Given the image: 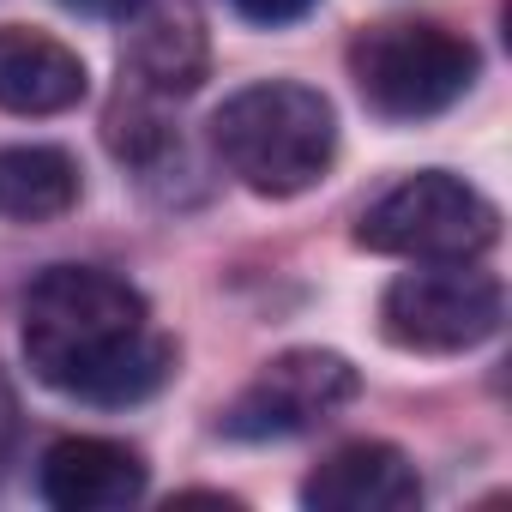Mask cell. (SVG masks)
Wrapping results in <instances>:
<instances>
[{
    "label": "cell",
    "instance_id": "cell-1",
    "mask_svg": "<svg viewBox=\"0 0 512 512\" xmlns=\"http://www.w3.org/2000/svg\"><path fill=\"white\" fill-rule=\"evenodd\" d=\"M25 362L43 386L121 410L175 374V338L151 326L145 296L103 266H49L25 290Z\"/></svg>",
    "mask_w": 512,
    "mask_h": 512
},
{
    "label": "cell",
    "instance_id": "cell-2",
    "mask_svg": "<svg viewBox=\"0 0 512 512\" xmlns=\"http://www.w3.org/2000/svg\"><path fill=\"white\" fill-rule=\"evenodd\" d=\"M211 151L247 193L296 199L338 157V109L326 91L296 79L247 85L211 115Z\"/></svg>",
    "mask_w": 512,
    "mask_h": 512
},
{
    "label": "cell",
    "instance_id": "cell-3",
    "mask_svg": "<svg viewBox=\"0 0 512 512\" xmlns=\"http://www.w3.org/2000/svg\"><path fill=\"white\" fill-rule=\"evenodd\" d=\"M476 67L482 61H476L470 37L446 31V25H422V19L368 25L350 43V79L380 121L446 115L476 85Z\"/></svg>",
    "mask_w": 512,
    "mask_h": 512
},
{
    "label": "cell",
    "instance_id": "cell-4",
    "mask_svg": "<svg viewBox=\"0 0 512 512\" xmlns=\"http://www.w3.org/2000/svg\"><path fill=\"white\" fill-rule=\"evenodd\" d=\"M356 241L368 253H392V260H416V266L482 260L500 241V211L470 181H458L446 169H422L362 211Z\"/></svg>",
    "mask_w": 512,
    "mask_h": 512
},
{
    "label": "cell",
    "instance_id": "cell-5",
    "mask_svg": "<svg viewBox=\"0 0 512 512\" xmlns=\"http://www.w3.org/2000/svg\"><path fill=\"white\" fill-rule=\"evenodd\" d=\"M500 320H506V290L494 272H476L470 260L404 272L380 296V338L410 356H464L488 344Z\"/></svg>",
    "mask_w": 512,
    "mask_h": 512
},
{
    "label": "cell",
    "instance_id": "cell-6",
    "mask_svg": "<svg viewBox=\"0 0 512 512\" xmlns=\"http://www.w3.org/2000/svg\"><path fill=\"white\" fill-rule=\"evenodd\" d=\"M356 392H362V374L350 368V356H338V350H284L229 398L217 428L229 440H290V434H308V428L332 422Z\"/></svg>",
    "mask_w": 512,
    "mask_h": 512
},
{
    "label": "cell",
    "instance_id": "cell-7",
    "mask_svg": "<svg viewBox=\"0 0 512 512\" xmlns=\"http://www.w3.org/2000/svg\"><path fill=\"white\" fill-rule=\"evenodd\" d=\"M121 79L139 97H193L211 73V37L199 0H133L121 13Z\"/></svg>",
    "mask_w": 512,
    "mask_h": 512
},
{
    "label": "cell",
    "instance_id": "cell-8",
    "mask_svg": "<svg viewBox=\"0 0 512 512\" xmlns=\"http://www.w3.org/2000/svg\"><path fill=\"white\" fill-rule=\"evenodd\" d=\"M302 500L314 512H410L422 500V476L398 446L350 440L308 470Z\"/></svg>",
    "mask_w": 512,
    "mask_h": 512
},
{
    "label": "cell",
    "instance_id": "cell-9",
    "mask_svg": "<svg viewBox=\"0 0 512 512\" xmlns=\"http://www.w3.org/2000/svg\"><path fill=\"white\" fill-rule=\"evenodd\" d=\"M37 488L61 512H115V506H133L145 494V458L121 440L67 434L43 452Z\"/></svg>",
    "mask_w": 512,
    "mask_h": 512
},
{
    "label": "cell",
    "instance_id": "cell-10",
    "mask_svg": "<svg viewBox=\"0 0 512 512\" xmlns=\"http://www.w3.org/2000/svg\"><path fill=\"white\" fill-rule=\"evenodd\" d=\"M91 91L79 49L49 31L0 25V109L7 115H67Z\"/></svg>",
    "mask_w": 512,
    "mask_h": 512
},
{
    "label": "cell",
    "instance_id": "cell-11",
    "mask_svg": "<svg viewBox=\"0 0 512 512\" xmlns=\"http://www.w3.org/2000/svg\"><path fill=\"white\" fill-rule=\"evenodd\" d=\"M79 205V163L61 145H0V217L55 223Z\"/></svg>",
    "mask_w": 512,
    "mask_h": 512
},
{
    "label": "cell",
    "instance_id": "cell-12",
    "mask_svg": "<svg viewBox=\"0 0 512 512\" xmlns=\"http://www.w3.org/2000/svg\"><path fill=\"white\" fill-rule=\"evenodd\" d=\"M229 7H235L241 19H253V25H290V19L314 13L320 0H229Z\"/></svg>",
    "mask_w": 512,
    "mask_h": 512
},
{
    "label": "cell",
    "instance_id": "cell-13",
    "mask_svg": "<svg viewBox=\"0 0 512 512\" xmlns=\"http://www.w3.org/2000/svg\"><path fill=\"white\" fill-rule=\"evenodd\" d=\"M13 440H19V404H13L7 386H0V476H7V464H13Z\"/></svg>",
    "mask_w": 512,
    "mask_h": 512
},
{
    "label": "cell",
    "instance_id": "cell-14",
    "mask_svg": "<svg viewBox=\"0 0 512 512\" xmlns=\"http://www.w3.org/2000/svg\"><path fill=\"white\" fill-rule=\"evenodd\" d=\"M67 7H79V13H127L133 0H67Z\"/></svg>",
    "mask_w": 512,
    "mask_h": 512
}]
</instances>
